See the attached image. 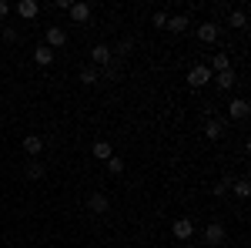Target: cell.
Here are the masks:
<instances>
[{"instance_id": "e0dca14e", "label": "cell", "mask_w": 251, "mask_h": 248, "mask_svg": "<svg viewBox=\"0 0 251 248\" xmlns=\"http://www.w3.org/2000/svg\"><path fill=\"white\" fill-rule=\"evenodd\" d=\"M168 30L184 34V30H188V14H174V17H168Z\"/></svg>"}, {"instance_id": "9a60e30c", "label": "cell", "mask_w": 251, "mask_h": 248, "mask_svg": "<svg viewBox=\"0 0 251 248\" xmlns=\"http://www.w3.org/2000/svg\"><path fill=\"white\" fill-rule=\"evenodd\" d=\"M228 27L245 30V27H248V14H245V10H228Z\"/></svg>"}, {"instance_id": "ffe728a7", "label": "cell", "mask_w": 251, "mask_h": 248, "mask_svg": "<svg viewBox=\"0 0 251 248\" xmlns=\"http://www.w3.org/2000/svg\"><path fill=\"white\" fill-rule=\"evenodd\" d=\"M97 81H100V77H97V67H84V71H80V84L91 87V84H97Z\"/></svg>"}, {"instance_id": "6da1fadb", "label": "cell", "mask_w": 251, "mask_h": 248, "mask_svg": "<svg viewBox=\"0 0 251 248\" xmlns=\"http://www.w3.org/2000/svg\"><path fill=\"white\" fill-rule=\"evenodd\" d=\"M225 131H228V121H225V117H208V121H204V138H208V141H221Z\"/></svg>"}, {"instance_id": "9c48e42d", "label": "cell", "mask_w": 251, "mask_h": 248, "mask_svg": "<svg viewBox=\"0 0 251 248\" xmlns=\"http://www.w3.org/2000/svg\"><path fill=\"white\" fill-rule=\"evenodd\" d=\"M218 34H221V27H218L214 20H204V24L198 27V40H201V44H214Z\"/></svg>"}, {"instance_id": "7402d4cb", "label": "cell", "mask_w": 251, "mask_h": 248, "mask_svg": "<svg viewBox=\"0 0 251 248\" xmlns=\"http://www.w3.org/2000/svg\"><path fill=\"white\" fill-rule=\"evenodd\" d=\"M24 171H27V178H34V181H37V178H44V165H40V161H27V168H24Z\"/></svg>"}, {"instance_id": "ac0fdd59", "label": "cell", "mask_w": 251, "mask_h": 248, "mask_svg": "<svg viewBox=\"0 0 251 248\" xmlns=\"http://www.w3.org/2000/svg\"><path fill=\"white\" fill-rule=\"evenodd\" d=\"M231 191L238 194V198H248L251 194V181L248 178H238V181H231Z\"/></svg>"}, {"instance_id": "ba28073f", "label": "cell", "mask_w": 251, "mask_h": 248, "mask_svg": "<svg viewBox=\"0 0 251 248\" xmlns=\"http://www.w3.org/2000/svg\"><path fill=\"white\" fill-rule=\"evenodd\" d=\"M171 231H174L177 242H188V238L194 235V221H191V218H177V221L171 225Z\"/></svg>"}, {"instance_id": "3957f363", "label": "cell", "mask_w": 251, "mask_h": 248, "mask_svg": "<svg viewBox=\"0 0 251 248\" xmlns=\"http://www.w3.org/2000/svg\"><path fill=\"white\" fill-rule=\"evenodd\" d=\"M248 114H251V104L245 97H234L231 104H228V117H225V121H228V124H231V121H245Z\"/></svg>"}, {"instance_id": "5bb4252c", "label": "cell", "mask_w": 251, "mask_h": 248, "mask_svg": "<svg viewBox=\"0 0 251 248\" xmlns=\"http://www.w3.org/2000/svg\"><path fill=\"white\" fill-rule=\"evenodd\" d=\"M34 64H40V67L54 64V51H50L47 44H37V47H34Z\"/></svg>"}, {"instance_id": "cb8c5ba5", "label": "cell", "mask_w": 251, "mask_h": 248, "mask_svg": "<svg viewBox=\"0 0 251 248\" xmlns=\"http://www.w3.org/2000/svg\"><path fill=\"white\" fill-rule=\"evenodd\" d=\"M211 191H214V198H225V194L231 191V178H221V181H218Z\"/></svg>"}, {"instance_id": "4316f807", "label": "cell", "mask_w": 251, "mask_h": 248, "mask_svg": "<svg viewBox=\"0 0 251 248\" xmlns=\"http://www.w3.org/2000/svg\"><path fill=\"white\" fill-rule=\"evenodd\" d=\"M10 10H14V7H10V3H7V0H0V20L7 17V14H10Z\"/></svg>"}, {"instance_id": "8fae6325", "label": "cell", "mask_w": 251, "mask_h": 248, "mask_svg": "<svg viewBox=\"0 0 251 248\" xmlns=\"http://www.w3.org/2000/svg\"><path fill=\"white\" fill-rule=\"evenodd\" d=\"M24 151L30 154V158H37V154L44 151V138H40V134H27V138H24Z\"/></svg>"}, {"instance_id": "484cf974", "label": "cell", "mask_w": 251, "mask_h": 248, "mask_svg": "<svg viewBox=\"0 0 251 248\" xmlns=\"http://www.w3.org/2000/svg\"><path fill=\"white\" fill-rule=\"evenodd\" d=\"M151 24H154V27H168V14H154Z\"/></svg>"}, {"instance_id": "4fadbf2b", "label": "cell", "mask_w": 251, "mask_h": 248, "mask_svg": "<svg viewBox=\"0 0 251 248\" xmlns=\"http://www.w3.org/2000/svg\"><path fill=\"white\" fill-rule=\"evenodd\" d=\"M67 14H71L74 24H87V20H91V7H87V3H71Z\"/></svg>"}, {"instance_id": "7c38bea8", "label": "cell", "mask_w": 251, "mask_h": 248, "mask_svg": "<svg viewBox=\"0 0 251 248\" xmlns=\"http://www.w3.org/2000/svg\"><path fill=\"white\" fill-rule=\"evenodd\" d=\"M17 14L24 20H34L40 14V3H34V0H17Z\"/></svg>"}, {"instance_id": "d4e9b609", "label": "cell", "mask_w": 251, "mask_h": 248, "mask_svg": "<svg viewBox=\"0 0 251 248\" xmlns=\"http://www.w3.org/2000/svg\"><path fill=\"white\" fill-rule=\"evenodd\" d=\"M0 40H3V44H17L20 34L14 30V27H3V30H0Z\"/></svg>"}, {"instance_id": "8992f818", "label": "cell", "mask_w": 251, "mask_h": 248, "mask_svg": "<svg viewBox=\"0 0 251 248\" xmlns=\"http://www.w3.org/2000/svg\"><path fill=\"white\" fill-rule=\"evenodd\" d=\"M87 208L94 211V215H107V211H111V198H107L104 191H94V194L87 198Z\"/></svg>"}, {"instance_id": "30bf717a", "label": "cell", "mask_w": 251, "mask_h": 248, "mask_svg": "<svg viewBox=\"0 0 251 248\" xmlns=\"http://www.w3.org/2000/svg\"><path fill=\"white\" fill-rule=\"evenodd\" d=\"M211 81H214V87H218V91H231L234 84H238V77H234V67H231V71H221V74H214Z\"/></svg>"}, {"instance_id": "603a6c76", "label": "cell", "mask_w": 251, "mask_h": 248, "mask_svg": "<svg viewBox=\"0 0 251 248\" xmlns=\"http://www.w3.org/2000/svg\"><path fill=\"white\" fill-rule=\"evenodd\" d=\"M131 47H134V40L124 37V40H121V44L114 47V51H111V54H117V57H127V54H131Z\"/></svg>"}, {"instance_id": "44dd1931", "label": "cell", "mask_w": 251, "mask_h": 248, "mask_svg": "<svg viewBox=\"0 0 251 248\" xmlns=\"http://www.w3.org/2000/svg\"><path fill=\"white\" fill-rule=\"evenodd\" d=\"M107 171H111V174H124V158L111 154V158H107Z\"/></svg>"}, {"instance_id": "2e32d148", "label": "cell", "mask_w": 251, "mask_h": 248, "mask_svg": "<svg viewBox=\"0 0 251 248\" xmlns=\"http://www.w3.org/2000/svg\"><path fill=\"white\" fill-rule=\"evenodd\" d=\"M211 74H221V71H231V57L228 54H214L211 57V67H208Z\"/></svg>"}, {"instance_id": "52a82bcc", "label": "cell", "mask_w": 251, "mask_h": 248, "mask_svg": "<svg viewBox=\"0 0 251 248\" xmlns=\"http://www.w3.org/2000/svg\"><path fill=\"white\" fill-rule=\"evenodd\" d=\"M91 60H94V67H107V64L114 60V54H111L107 44H94V47H91Z\"/></svg>"}, {"instance_id": "5b68a950", "label": "cell", "mask_w": 251, "mask_h": 248, "mask_svg": "<svg viewBox=\"0 0 251 248\" xmlns=\"http://www.w3.org/2000/svg\"><path fill=\"white\" fill-rule=\"evenodd\" d=\"M44 44H47L50 51L64 47V44H67V30H64V27H47V34H44Z\"/></svg>"}, {"instance_id": "7a4b0ae2", "label": "cell", "mask_w": 251, "mask_h": 248, "mask_svg": "<svg viewBox=\"0 0 251 248\" xmlns=\"http://www.w3.org/2000/svg\"><path fill=\"white\" fill-rule=\"evenodd\" d=\"M211 71H208V67H204V64H194L191 71H188V84H191L194 91H198V87H204V84H211Z\"/></svg>"}, {"instance_id": "d6986e66", "label": "cell", "mask_w": 251, "mask_h": 248, "mask_svg": "<svg viewBox=\"0 0 251 248\" xmlns=\"http://www.w3.org/2000/svg\"><path fill=\"white\" fill-rule=\"evenodd\" d=\"M91 151H94L97 161H107V158H111V144H107V141H94V148H91Z\"/></svg>"}, {"instance_id": "277c9868", "label": "cell", "mask_w": 251, "mask_h": 248, "mask_svg": "<svg viewBox=\"0 0 251 248\" xmlns=\"http://www.w3.org/2000/svg\"><path fill=\"white\" fill-rule=\"evenodd\" d=\"M204 242H208L211 248L225 245V242H228V228H225V225H218V221H214V225H208V228H204Z\"/></svg>"}]
</instances>
